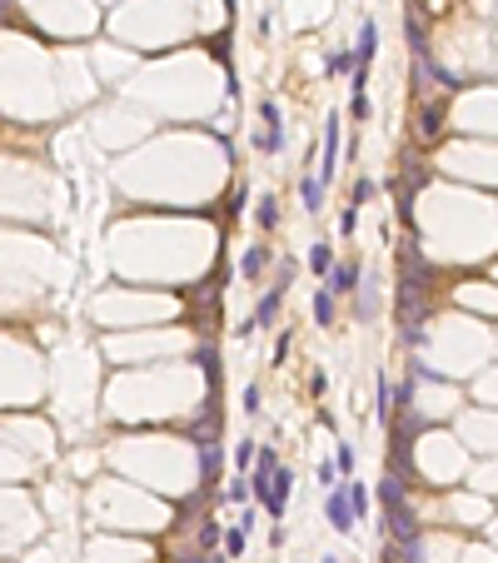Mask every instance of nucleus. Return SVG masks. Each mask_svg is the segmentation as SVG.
<instances>
[{
	"label": "nucleus",
	"mask_w": 498,
	"mask_h": 563,
	"mask_svg": "<svg viewBox=\"0 0 498 563\" xmlns=\"http://www.w3.org/2000/svg\"><path fill=\"white\" fill-rule=\"evenodd\" d=\"M195 448H199V488H209L219 479V464H225V454H219V434H195Z\"/></svg>",
	"instance_id": "nucleus-1"
},
{
	"label": "nucleus",
	"mask_w": 498,
	"mask_h": 563,
	"mask_svg": "<svg viewBox=\"0 0 498 563\" xmlns=\"http://www.w3.org/2000/svg\"><path fill=\"white\" fill-rule=\"evenodd\" d=\"M289 488H294L289 469H274V474H269V498H264V514H269V519H284V503H289Z\"/></svg>",
	"instance_id": "nucleus-2"
},
{
	"label": "nucleus",
	"mask_w": 498,
	"mask_h": 563,
	"mask_svg": "<svg viewBox=\"0 0 498 563\" xmlns=\"http://www.w3.org/2000/svg\"><path fill=\"white\" fill-rule=\"evenodd\" d=\"M324 519L334 524V533H354V509L344 498V484H334V493H329V503H324Z\"/></svg>",
	"instance_id": "nucleus-3"
},
{
	"label": "nucleus",
	"mask_w": 498,
	"mask_h": 563,
	"mask_svg": "<svg viewBox=\"0 0 498 563\" xmlns=\"http://www.w3.org/2000/svg\"><path fill=\"white\" fill-rule=\"evenodd\" d=\"M334 164H339V115H329V125H324V164H319V185L334 180Z\"/></svg>",
	"instance_id": "nucleus-4"
},
{
	"label": "nucleus",
	"mask_w": 498,
	"mask_h": 563,
	"mask_svg": "<svg viewBox=\"0 0 498 563\" xmlns=\"http://www.w3.org/2000/svg\"><path fill=\"white\" fill-rule=\"evenodd\" d=\"M324 279H329V295L334 299L339 295H359V264H329Z\"/></svg>",
	"instance_id": "nucleus-5"
},
{
	"label": "nucleus",
	"mask_w": 498,
	"mask_h": 563,
	"mask_svg": "<svg viewBox=\"0 0 498 563\" xmlns=\"http://www.w3.org/2000/svg\"><path fill=\"white\" fill-rule=\"evenodd\" d=\"M444 120H449V115H444V105H419V140L433 145L438 135H444Z\"/></svg>",
	"instance_id": "nucleus-6"
},
{
	"label": "nucleus",
	"mask_w": 498,
	"mask_h": 563,
	"mask_svg": "<svg viewBox=\"0 0 498 563\" xmlns=\"http://www.w3.org/2000/svg\"><path fill=\"white\" fill-rule=\"evenodd\" d=\"M264 264H269V250H264V245H249V250L240 254V279H259Z\"/></svg>",
	"instance_id": "nucleus-7"
},
{
	"label": "nucleus",
	"mask_w": 498,
	"mask_h": 563,
	"mask_svg": "<svg viewBox=\"0 0 498 563\" xmlns=\"http://www.w3.org/2000/svg\"><path fill=\"white\" fill-rule=\"evenodd\" d=\"M259 120H264V130H259V135H269V140H284V125H280V105H274V100H259Z\"/></svg>",
	"instance_id": "nucleus-8"
},
{
	"label": "nucleus",
	"mask_w": 498,
	"mask_h": 563,
	"mask_svg": "<svg viewBox=\"0 0 498 563\" xmlns=\"http://www.w3.org/2000/svg\"><path fill=\"white\" fill-rule=\"evenodd\" d=\"M344 498H349V509H354V519H364V514H369V488H364L359 479H349V484H344Z\"/></svg>",
	"instance_id": "nucleus-9"
},
{
	"label": "nucleus",
	"mask_w": 498,
	"mask_h": 563,
	"mask_svg": "<svg viewBox=\"0 0 498 563\" xmlns=\"http://www.w3.org/2000/svg\"><path fill=\"white\" fill-rule=\"evenodd\" d=\"M299 195H304V209H309V214H319V205H324V185H319L314 175H304V180H299Z\"/></svg>",
	"instance_id": "nucleus-10"
},
{
	"label": "nucleus",
	"mask_w": 498,
	"mask_h": 563,
	"mask_svg": "<svg viewBox=\"0 0 498 563\" xmlns=\"http://www.w3.org/2000/svg\"><path fill=\"white\" fill-rule=\"evenodd\" d=\"M314 319H319V329L339 324V319H334V295H329V290H319V295H314Z\"/></svg>",
	"instance_id": "nucleus-11"
},
{
	"label": "nucleus",
	"mask_w": 498,
	"mask_h": 563,
	"mask_svg": "<svg viewBox=\"0 0 498 563\" xmlns=\"http://www.w3.org/2000/svg\"><path fill=\"white\" fill-rule=\"evenodd\" d=\"M379 424H394V384L379 374Z\"/></svg>",
	"instance_id": "nucleus-12"
},
{
	"label": "nucleus",
	"mask_w": 498,
	"mask_h": 563,
	"mask_svg": "<svg viewBox=\"0 0 498 563\" xmlns=\"http://www.w3.org/2000/svg\"><path fill=\"white\" fill-rule=\"evenodd\" d=\"M329 264H334V250H329V240H319V245L309 250V269L324 279V274H329Z\"/></svg>",
	"instance_id": "nucleus-13"
},
{
	"label": "nucleus",
	"mask_w": 498,
	"mask_h": 563,
	"mask_svg": "<svg viewBox=\"0 0 498 563\" xmlns=\"http://www.w3.org/2000/svg\"><path fill=\"white\" fill-rule=\"evenodd\" d=\"M254 219H259V230H264V235L274 230V224H280V205H274V195H264V200H259V209H254Z\"/></svg>",
	"instance_id": "nucleus-14"
},
{
	"label": "nucleus",
	"mask_w": 498,
	"mask_h": 563,
	"mask_svg": "<svg viewBox=\"0 0 498 563\" xmlns=\"http://www.w3.org/2000/svg\"><path fill=\"white\" fill-rule=\"evenodd\" d=\"M199 369H204V379H209V389H214V394H219V354H214V349H209V344H204V349H199Z\"/></svg>",
	"instance_id": "nucleus-15"
},
{
	"label": "nucleus",
	"mask_w": 498,
	"mask_h": 563,
	"mask_svg": "<svg viewBox=\"0 0 498 563\" xmlns=\"http://www.w3.org/2000/svg\"><path fill=\"white\" fill-rule=\"evenodd\" d=\"M409 50L414 55H428V30L419 25V15H409Z\"/></svg>",
	"instance_id": "nucleus-16"
},
{
	"label": "nucleus",
	"mask_w": 498,
	"mask_h": 563,
	"mask_svg": "<svg viewBox=\"0 0 498 563\" xmlns=\"http://www.w3.org/2000/svg\"><path fill=\"white\" fill-rule=\"evenodd\" d=\"M249 464H254V439H240L235 444V474H249Z\"/></svg>",
	"instance_id": "nucleus-17"
},
{
	"label": "nucleus",
	"mask_w": 498,
	"mask_h": 563,
	"mask_svg": "<svg viewBox=\"0 0 498 563\" xmlns=\"http://www.w3.org/2000/svg\"><path fill=\"white\" fill-rule=\"evenodd\" d=\"M374 190H379V185H374L369 175H359V180H354V190H349V205H369V200H374Z\"/></svg>",
	"instance_id": "nucleus-18"
},
{
	"label": "nucleus",
	"mask_w": 498,
	"mask_h": 563,
	"mask_svg": "<svg viewBox=\"0 0 498 563\" xmlns=\"http://www.w3.org/2000/svg\"><path fill=\"white\" fill-rule=\"evenodd\" d=\"M354 464H359V454H354L349 444H339V454H334V469H339V479H349V474H354Z\"/></svg>",
	"instance_id": "nucleus-19"
},
{
	"label": "nucleus",
	"mask_w": 498,
	"mask_h": 563,
	"mask_svg": "<svg viewBox=\"0 0 498 563\" xmlns=\"http://www.w3.org/2000/svg\"><path fill=\"white\" fill-rule=\"evenodd\" d=\"M219 543H225V558H240V553H244V533H240V529L219 533Z\"/></svg>",
	"instance_id": "nucleus-20"
},
{
	"label": "nucleus",
	"mask_w": 498,
	"mask_h": 563,
	"mask_svg": "<svg viewBox=\"0 0 498 563\" xmlns=\"http://www.w3.org/2000/svg\"><path fill=\"white\" fill-rule=\"evenodd\" d=\"M344 70H354V55L334 50V55H329V75H344Z\"/></svg>",
	"instance_id": "nucleus-21"
},
{
	"label": "nucleus",
	"mask_w": 498,
	"mask_h": 563,
	"mask_svg": "<svg viewBox=\"0 0 498 563\" xmlns=\"http://www.w3.org/2000/svg\"><path fill=\"white\" fill-rule=\"evenodd\" d=\"M319 484H324V488H334V484H339V469H334V459H319Z\"/></svg>",
	"instance_id": "nucleus-22"
},
{
	"label": "nucleus",
	"mask_w": 498,
	"mask_h": 563,
	"mask_svg": "<svg viewBox=\"0 0 498 563\" xmlns=\"http://www.w3.org/2000/svg\"><path fill=\"white\" fill-rule=\"evenodd\" d=\"M349 115H354V120H359V125H364V120H369V95H364V90H359V95H354V100H349Z\"/></svg>",
	"instance_id": "nucleus-23"
},
{
	"label": "nucleus",
	"mask_w": 498,
	"mask_h": 563,
	"mask_svg": "<svg viewBox=\"0 0 498 563\" xmlns=\"http://www.w3.org/2000/svg\"><path fill=\"white\" fill-rule=\"evenodd\" d=\"M339 230H344V235H354V230H359V205H349V209L339 214Z\"/></svg>",
	"instance_id": "nucleus-24"
},
{
	"label": "nucleus",
	"mask_w": 498,
	"mask_h": 563,
	"mask_svg": "<svg viewBox=\"0 0 498 563\" xmlns=\"http://www.w3.org/2000/svg\"><path fill=\"white\" fill-rule=\"evenodd\" d=\"M264 409V399H259V384H249L244 389V414H259Z\"/></svg>",
	"instance_id": "nucleus-25"
},
{
	"label": "nucleus",
	"mask_w": 498,
	"mask_h": 563,
	"mask_svg": "<svg viewBox=\"0 0 498 563\" xmlns=\"http://www.w3.org/2000/svg\"><path fill=\"white\" fill-rule=\"evenodd\" d=\"M230 498H235V503H244V498H249V479H244V474H235V484H230Z\"/></svg>",
	"instance_id": "nucleus-26"
},
{
	"label": "nucleus",
	"mask_w": 498,
	"mask_h": 563,
	"mask_svg": "<svg viewBox=\"0 0 498 563\" xmlns=\"http://www.w3.org/2000/svg\"><path fill=\"white\" fill-rule=\"evenodd\" d=\"M289 344H294V334H280V344H274V364H284V354H289Z\"/></svg>",
	"instance_id": "nucleus-27"
},
{
	"label": "nucleus",
	"mask_w": 498,
	"mask_h": 563,
	"mask_svg": "<svg viewBox=\"0 0 498 563\" xmlns=\"http://www.w3.org/2000/svg\"><path fill=\"white\" fill-rule=\"evenodd\" d=\"M219 533H225L219 524H204V548H214V543H219Z\"/></svg>",
	"instance_id": "nucleus-28"
},
{
	"label": "nucleus",
	"mask_w": 498,
	"mask_h": 563,
	"mask_svg": "<svg viewBox=\"0 0 498 563\" xmlns=\"http://www.w3.org/2000/svg\"><path fill=\"white\" fill-rule=\"evenodd\" d=\"M254 519H259L254 509H244V514H240V533H244V538H249V529H254Z\"/></svg>",
	"instance_id": "nucleus-29"
},
{
	"label": "nucleus",
	"mask_w": 498,
	"mask_h": 563,
	"mask_svg": "<svg viewBox=\"0 0 498 563\" xmlns=\"http://www.w3.org/2000/svg\"><path fill=\"white\" fill-rule=\"evenodd\" d=\"M180 563H204V558H199V553H185V558H180Z\"/></svg>",
	"instance_id": "nucleus-30"
},
{
	"label": "nucleus",
	"mask_w": 498,
	"mask_h": 563,
	"mask_svg": "<svg viewBox=\"0 0 498 563\" xmlns=\"http://www.w3.org/2000/svg\"><path fill=\"white\" fill-rule=\"evenodd\" d=\"M319 563H339V558H329V553H319Z\"/></svg>",
	"instance_id": "nucleus-31"
}]
</instances>
